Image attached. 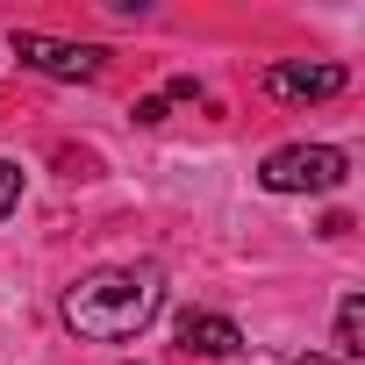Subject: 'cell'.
Listing matches in <instances>:
<instances>
[{
  "label": "cell",
  "mask_w": 365,
  "mask_h": 365,
  "mask_svg": "<svg viewBox=\"0 0 365 365\" xmlns=\"http://www.w3.org/2000/svg\"><path fill=\"white\" fill-rule=\"evenodd\" d=\"M165 115H172V101H165V93H150V101H136V122H143V129H158Z\"/></svg>",
  "instance_id": "obj_8"
},
{
  "label": "cell",
  "mask_w": 365,
  "mask_h": 365,
  "mask_svg": "<svg viewBox=\"0 0 365 365\" xmlns=\"http://www.w3.org/2000/svg\"><path fill=\"white\" fill-rule=\"evenodd\" d=\"M344 86H351L344 65H272V72H265V93H272V101H294V108H308V101H336Z\"/></svg>",
  "instance_id": "obj_4"
},
{
  "label": "cell",
  "mask_w": 365,
  "mask_h": 365,
  "mask_svg": "<svg viewBox=\"0 0 365 365\" xmlns=\"http://www.w3.org/2000/svg\"><path fill=\"white\" fill-rule=\"evenodd\" d=\"M344 172H351V158L336 143H279L258 165V187L265 194H329V187H344Z\"/></svg>",
  "instance_id": "obj_2"
},
{
  "label": "cell",
  "mask_w": 365,
  "mask_h": 365,
  "mask_svg": "<svg viewBox=\"0 0 365 365\" xmlns=\"http://www.w3.org/2000/svg\"><path fill=\"white\" fill-rule=\"evenodd\" d=\"M301 365H336V351H308V358H301Z\"/></svg>",
  "instance_id": "obj_10"
},
{
  "label": "cell",
  "mask_w": 365,
  "mask_h": 365,
  "mask_svg": "<svg viewBox=\"0 0 365 365\" xmlns=\"http://www.w3.org/2000/svg\"><path fill=\"white\" fill-rule=\"evenodd\" d=\"M179 351H187V358H237L244 329L230 315H179Z\"/></svg>",
  "instance_id": "obj_5"
},
{
  "label": "cell",
  "mask_w": 365,
  "mask_h": 365,
  "mask_svg": "<svg viewBox=\"0 0 365 365\" xmlns=\"http://www.w3.org/2000/svg\"><path fill=\"white\" fill-rule=\"evenodd\" d=\"M158 308H165V272L158 265H101L79 287H65V301H58L65 329L86 336V344H129L158 322Z\"/></svg>",
  "instance_id": "obj_1"
},
{
  "label": "cell",
  "mask_w": 365,
  "mask_h": 365,
  "mask_svg": "<svg viewBox=\"0 0 365 365\" xmlns=\"http://www.w3.org/2000/svg\"><path fill=\"white\" fill-rule=\"evenodd\" d=\"M8 51H15L29 72L65 79V86H86V79H101V65H108V51H101V43H65V36H43V29H15V36H8Z\"/></svg>",
  "instance_id": "obj_3"
},
{
  "label": "cell",
  "mask_w": 365,
  "mask_h": 365,
  "mask_svg": "<svg viewBox=\"0 0 365 365\" xmlns=\"http://www.w3.org/2000/svg\"><path fill=\"white\" fill-rule=\"evenodd\" d=\"M15 208H22V165H15V158H0V222H8Z\"/></svg>",
  "instance_id": "obj_7"
},
{
  "label": "cell",
  "mask_w": 365,
  "mask_h": 365,
  "mask_svg": "<svg viewBox=\"0 0 365 365\" xmlns=\"http://www.w3.org/2000/svg\"><path fill=\"white\" fill-rule=\"evenodd\" d=\"M165 101H201V79H187V72H179V79L165 86Z\"/></svg>",
  "instance_id": "obj_9"
},
{
  "label": "cell",
  "mask_w": 365,
  "mask_h": 365,
  "mask_svg": "<svg viewBox=\"0 0 365 365\" xmlns=\"http://www.w3.org/2000/svg\"><path fill=\"white\" fill-rule=\"evenodd\" d=\"M358 351H365V301L344 294V308H336V358H358Z\"/></svg>",
  "instance_id": "obj_6"
}]
</instances>
